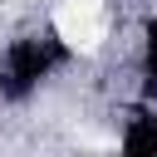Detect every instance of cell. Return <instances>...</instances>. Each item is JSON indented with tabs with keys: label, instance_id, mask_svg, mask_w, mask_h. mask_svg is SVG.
Here are the masks:
<instances>
[{
	"label": "cell",
	"instance_id": "6da1fadb",
	"mask_svg": "<svg viewBox=\"0 0 157 157\" xmlns=\"http://www.w3.org/2000/svg\"><path fill=\"white\" fill-rule=\"evenodd\" d=\"M74 59H78V39H69L64 25H29L0 39V108L10 113L34 108Z\"/></svg>",
	"mask_w": 157,
	"mask_h": 157
},
{
	"label": "cell",
	"instance_id": "7a4b0ae2",
	"mask_svg": "<svg viewBox=\"0 0 157 157\" xmlns=\"http://www.w3.org/2000/svg\"><path fill=\"white\" fill-rule=\"evenodd\" d=\"M132 98L157 103V10L142 15L137 44H132Z\"/></svg>",
	"mask_w": 157,
	"mask_h": 157
},
{
	"label": "cell",
	"instance_id": "3957f363",
	"mask_svg": "<svg viewBox=\"0 0 157 157\" xmlns=\"http://www.w3.org/2000/svg\"><path fill=\"white\" fill-rule=\"evenodd\" d=\"M113 142H118L123 152L157 157V103L132 98V103H128V113H123V123H118V132H113Z\"/></svg>",
	"mask_w": 157,
	"mask_h": 157
}]
</instances>
